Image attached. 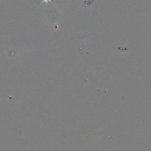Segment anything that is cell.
I'll use <instances>...</instances> for the list:
<instances>
[{"label":"cell","instance_id":"6da1fadb","mask_svg":"<svg viewBox=\"0 0 151 151\" xmlns=\"http://www.w3.org/2000/svg\"><path fill=\"white\" fill-rule=\"evenodd\" d=\"M48 1H50V2L52 3V4H54V3H53V2H52V1H51V0H43V1L42 2V3L40 5H41L42 4H43L44 2L48 3Z\"/></svg>","mask_w":151,"mask_h":151}]
</instances>
